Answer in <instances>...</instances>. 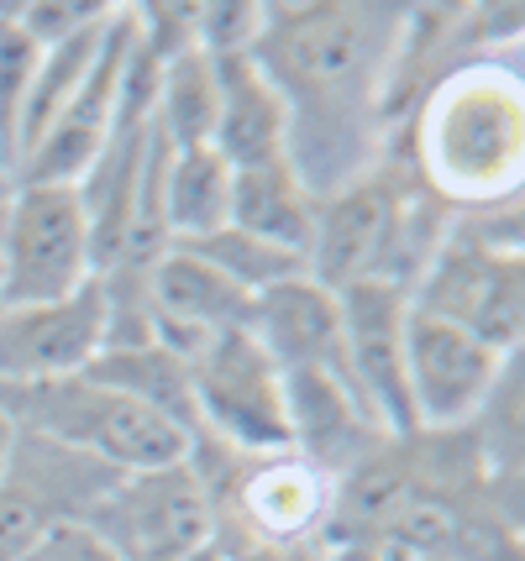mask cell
<instances>
[{
    "mask_svg": "<svg viewBox=\"0 0 525 561\" xmlns=\"http://www.w3.org/2000/svg\"><path fill=\"white\" fill-rule=\"evenodd\" d=\"M400 5L305 0L263 5L252 58L289 116V163L326 199L374 169L378 122L389 116V79L400 58Z\"/></svg>",
    "mask_w": 525,
    "mask_h": 561,
    "instance_id": "1",
    "label": "cell"
},
{
    "mask_svg": "<svg viewBox=\"0 0 525 561\" xmlns=\"http://www.w3.org/2000/svg\"><path fill=\"white\" fill-rule=\"evenodd\" d=\"M421 179L436 199L510 205L525 169L521 79L500 64L457 69L436 84L421 122Z\"/></svg>",
    "mask_w": 525,
    "mask_h": 561,
    "instance_id": "2",
    "label": "cell"
},
{
    "mask_svg": "<svg viewBox=\"0 0 525 561\" xmlns=\"http://www.w3.org/2000/svg\"><path fill=\"white\" fill-rule=\"evenodd\" d=\"M410 305L515 357L525 336V252L515 199L489 205L478 220L447 226L431 263L410 284Z\"/></svg>",
    "mask_w": 525,
    "mask_h": 561,
    "instance_id": "3",
    "label": "cell"
},
{
    "mask_svg": "<svg viewBox=\"0 0 525 561\" xmlns=\"http://www.w3.org/2000/svg\"><path fill=\"white\" fill-rule=\"evenodd\" d=\"M0 415L11 420V431L43 436L111 472H148V467L184 462L195 446L179 425L95 383L90 373L43 378V383H0Z\"/></svg>",
    "mask_w": 525,
    "mask_h": 561,
    "instance_id": "4",
    "label": "cell"
},
{
    "mask_svg": "<svg viewBox=\"0 0 525 561\" xmlns=\"http://www.w3.org/2000/svg\"><path fill=\"white\" fill-rule=\"evenodd\" d=\"M190 462L201 472L216 514V557L248 546H300L326 536L331 483L295 451L278 457H242L216 440H195Z\"/></svg>",
    "mask_w": 525,
    "mask_h": 561,
    "instance_id": "5",
    "label": "cell"
},
{
    "mask_svg": "<svg viewBox=\"0 0 525 561\" xmlns=\"http://www.w3.org/2000/svg\"><path fill=\"white\" fill-rule=\"evenodd\" d=\"M105 561H195L216 551V514L195 462L122 472L75 525Z\"/></svg>",
    "mask_w": 525,
    "mask_h": 561,
    "instance_id": "6",
    "label": "cell"
},
{
    "mask_svg": "<svg viewBox=\"0 0 525 561\" xmlns=\"http://www.w3.org/2000/svg\"><path fill=\"white\" fill-rule=\"evenodd\" d=\"M190 363L195 389V420L201 440H216L242 457H278L289 451V415H284V373L258 346L248 325H231L205 336Z\"/></svg>",
    "mask_w": 525,
    "mask_h": 561,
    "instance_id": "7",
    "label": "cell"
},
{
    "mask_svg": "<svg viewBox=\"0 0 525 561\" xmlns=\"http://www.w3.org/2000/svg\"><path fill=\"white\" fill-rule=\"evenodd\" d=\"M95 278L90 220L75 184H22L0 210V305L69 299Z\"/></svg>",
    "mask_w": 525,
    "mask_h": 561,
    "instance_id": "8",
    "label": "cell"
},
{
    "mask_svg": "<svg viewBox=\"0 0 525 561\" xmlns=\"http://www.w3.org/2000/svg\"><path fill=\"white\" fill-rule=\"evenodd\" d=\"M515 357L478 342L473 331L436 320L410 305L404 320V393L415 431H463L473 425L478 410L494 399L500 378Z\"/></svg>",
    "mask_w": 525,
    "mask_h": 561,
    "instance_id": "9",
    "label": "cell"
},
{
    "mask_svg": "<svg viewBox=\"0 0 525 561\" xmlns=\"http://www.w3.org/2000/svg\"><path fill=\"white\" fill-rule=\"evenodd\" d=\"M132 37H137L132 5H116L90 73L79 79L75 100L53 116V126L37 137V147L22 158L16 184H75L79 190V179L95 169L101 147L111 142V126H116V100H122V73H126Z\"/></svg>",
    "mask_w": 525,
    "mask_h": 561,
    "instance_id": "10",
    "label": "cell"
},
{
    "mask_svg": "<svg viewBox=\"0 0 525 561\" xmlns=\"http://www.w3.org/2000/svg\"><path fill=\"white\" fill-rule=\"evenodd\" d=\"M111 336L101 278L48 305H0V383H43L84 373Z\"/></svg>",
    "mask_w": 525,
    "mask_h": 561,
    "instance_id": "11",
    "label": "cell"
},
{
    "mask_svg": "<svg viewBox=\"0 0 525 561\" xmlns=\"http://www.w3.org/2000/svg\"><path fill=\"white\" fill-rule=\"evenodd\" d=\"M284 415H289V451L305 467H316L326 483L347 478L374 446L389 440L368 393L336 373H284Z\"/></svg>",
    "mask_w": 525,
    "mask_h": 561,
    "instance_id": "12",
    "label": "cell"
},
{
    "mask_svg": "<svg viewBox=\"0 0 525 561\" xmlns=\"http://www.w3.org/2000/svg\"><path fill=\"white\" fill-rule=\"evenodd\" d=\"M342 305V336H347L352 378L368 393L389 436H410L415 415H410V393H404V320H410V289L400 284H352L336 294Z\"/></svg>",
    "mask_w": 525,
    "mask_h": 561,
    "instance_id": "13",
    "label": "cell"
},
{
    "mask_svg": "<svg viewBox=\"0 0 525 561\" xmlns=\"http://www.w3.org/2000/svg\"><path fill=\"white\" fill-rule=\"evenodd\" d=\"M248 331L274 357L278 373H336L357 389L347 336H342V305L316 278H289V284H274L269 294H258Z\"/></svg>",
    "mask_w": 525,
    "mask_h": 561,
    "instance_id": "14",
    "label": "cell"
},
{
    "mask_svg": "<svg viewBox=\"0 0 525 561\" xmlns=\"http://www.w3.org/2000/svg\"><path fill=\"white\" fill-rule=\"evenodd\" d=\"M252 294L205 263L190 247H163L148 268V325L174 352H195L205 336L248 325Z\"/></svg>",
    "mask_w": 525,
    "mask_h": 561,
    "instance_id": "15",
    "label": "cell"
},
{
    "mask_svg": "<svg viewBox=\"0 0 525 561\" xmlns=\"http://www.w3.org/2000/svg\"><path fill=\"white\" fill-rule=\"evenodd\" d=\"M210 58H216V84H221L210 147L231 169L284 158L289 152V116H284V100L269 84V73L258 69V58L252 53H210Z\"/></svg>",
    "mask_w": 525,
    "mask_h": 561,
    "instance_id": "16",
    "label": "cell"
},
{
    "mask_svg": "<svg viewBox=\"0 0 525 561\" xmlns=\"http://www.w3.org/2000/svg\"><path fill=\"white\" fill-rule=\"evenodd\" d=\"M316 210H321V199L310 195V184L289 163V152L231 169V226L284 247V252H300L305 263H310Z\"/></svg>",
    "mask_w": 525,
    "mask_h": 561,
    "instance_id": "17",
    "label": "cell"
},
{
    "mask_svg": "<svg viewBox=\"0 0 525 561\" xmlns=\"http://www.w3.org/2000/svg\"><path fill=\"white\" fill-rule=\"evenodd\" d=\"M84 373H90L95 383H105V389L148 404L152 415H163L169 425H179L190 440H201L190 363H184V352H174L169 342H158V336H148V342H111L90 357Z\"/></svg>",
    "mask_w": 525,
    "mask_h": 561,
    "instance_id": "18",
    "label": "cell"
},
{
    "mask_svg": "<svg viewBox=\"0 0 525 561\" xmlns=\"http://www.w3.org/2000/svg\"><path fill=\"white\" fill-rule=\"evenodd\" d=\"M231 226V163L216 147L169 152L163 169V231L169 242H205Z\"/></svg>",
    "mask_w": 525,
    "mask_h": 561,
    "instance_id": "19",
    "label": "cell"
},
{
    "mask_svg": "<svg viewBox=\"0 0 525 561\" xmlns=\"http://www.w3.org/2000/svg\"><path fill=\"white\" fill-rule=\"evenodd\" d=\"M216 105H221V84H216V58L205 48H184L169 64H158L152 122H158L163 142L174 152L210 147V137H216Z\"/></svg>",
    "mask_w": 525,
    "mask_h": 561,
    "instance_id": "20",
    "label": "cell"
},
{
    "mask_svg": "<svg viewBox=\"0 0 525 561\" xmlns=\"http://www.w3.org/2000/svg\"><path fill=\"white\" fill-rule=\"evenodd\" d=\"M111 16H116V5H111ZM111 16H101L95 26H84V32H75V37H64V43H53V48H43V58H37V73H32V90H26L22 100V122H16V158H11V173L22 169V158L37 147V137L53 126V116L75 100L79 79L90 73V64H95V53H101V37L105 26H111Z\"/></svg>",
    "mask_w": 525,
    "mask_h": 561,
    "instance_id": "21",
    "label": "cell"
},
{
    "mask_svg": "<svg viewBox=\"0 0 525 561\" xmlns=\"http://www.w3.org/2000/svg\"><path fill=\"white\" fill-rule=\"evenodd\" d=\"M179 247V242H169ZM190 252H201L210 268L231 278L242 294H269L274 284H289V278H310V263H305L300 252H284V247L263 242V237H252V231H237V226H221L216 237H205V242H184Z\"/></svg>",
    "mask_w": 525,
    "mask_h": 561,
    "instance_id": "22",
    "label": "cell"
},
{
    "mask_svg": "<svg viewBox=\"0 0 525 561\" xmlns=\"http://www.w3.org/2000/svg\"><path fill=\"white\" fill-rule=\"evenodd\" d=\"M37 58L43 48L0 5V173H11V158H16V122H22V100L32 90Z\"/></svg>",
    "mask_w": 525,
    "mask_h": 561,
    "instance_id": "23",
    "label": "cell"
},
{
    "mask_svg": "<svg viewBox=\"0 0 525 561\" xmlns=\"http://www.w3.org/2000/svg\"><path fill=\"white\" fill-rule=\"evenodd\" d=\"M258 26H263V5H252V0H210V5H195V48L252 53Z\"/></svg>",
    "mask_w": 525,
    "mask_h": 561,
    "instance_id": "24",
    "label": "cell"
},
{
    "mask_svg": "<svg viewBox=\"0 0 525 561\" xmlns=\"http://www.w3.org/2000/svg\"><path fill=\"white\" fill-rule=\"evenodd\" d=\"M221 561H331L326 540H300V546H248V551H226Z\"/></svg>",
    "mask_w": 525,
    "mask_h": 561,
    "instance_id": "25",
    "label": "cell"
},
{
    "mask_svg": "<svg viewBox=\"0 0 525 561\" xmlns=\"http://www.w3.org/2000/svg\"><path fill=\"white\" fill-rule=\"evenodd\" d=\"M11 440H16V431H11V420L0 415V478H5V462H11Z\"/></svg>",
    "mask_w": 525,
    "mask_h": 561,
    "instance_id": "26",
    "label": "cell"
},
{
    "mask_svg": "<svg viewBox=\"0 0 525 561\" xmlns=\"http://www.w3.org/2000/svg\"><path fill=\"white\" fill-rule=\"evenodd\" d=\"M331 561H352V557H331Z\"/></svg>",
    "mask_w": 525,
    "mask_h": 561,
    "instance_id": "27",
    "label": "cell"
}]
</instances>
